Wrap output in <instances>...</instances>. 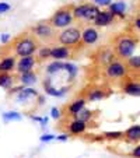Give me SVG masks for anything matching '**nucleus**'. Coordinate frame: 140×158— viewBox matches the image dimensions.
<instances>
[{"label":"nucleus","instance_id":"nucleus-29","mask_svg":"<svg viewBox=\"0 0 140 158\" xmlns=\"http://www.w3.org/2000/svg\"><path fill=\"white\" fill-rule=\"evenodd\" d=\"M77 118H78V119H81V120H84V122L88 123L90 120H91L92 118H94V110H90V109H86V108H84V109L81 110L80 114L77 115Z\"/></svg>","mask_w":140,"mask_h":158},{"label":"nucleus","instance_id":"nucleus-11","mask_svg":"<svg viewBox=\"0 0 140 158\" xmlns=\"http://www.w3.org/2000/svg\"><path fill=\"white\" fill-rule=\"evenodd\" d=\"M123 140L129 144L140 143V125H132L123 131Z\"/></svg>","mask_w":140,"mask_h":158},{"label":"nucleus","instance_id":"nucleus-17","mask_svg":"<svg viewBox=\"0 0 140 158\" xmlns=\"http://www.w3.org/2000/svg\"><path fill=\"white\" fill-rule=\"evenodd\" d=\"M86 102H87V99L84 98V97H80V98L74 99V101L67 106V115L69 116H73V118H77V115L86 108Z\"/></svg>","mask_w":140,"mask_h":158},{"label":"nucleus","instance_id":"nucleus-10","mask_svg":"<svg viewBox=\"0 0 140 158\" xmlns=\"http://www.w3.org/2000/svg\"><path fill=\"white\" fill-rule=\"evenodd\" d=\"M38 60L34 56H25V57H18L17 60V66H15V72L18 74L23 73H28V72H34V67L36 66Z\"/></svg>","mask_w":140,"mask_h":158},{"label":"nucleus","instance_id":"nucleus-38","mask_svg":"<svg viewBox=\"0 0 140 158\" xmlns=\"http://www.w3.org/2000/svg\"><path fill=\"white\" fill-rule=\"evenodd\" d=\"M67 139H69L67 134H59V136H56L57 141H67Z\"/></svg>","mask_w":140,"mask_h":158},{"label":"nucleus","instance_id":"nucleus-32","mask_svg":"<svg viewBox=\"0 0 140 158\" xmlns=\"http://www.w3.org/2000/svg\"><path fill=\"white\" fill-rule=\"evenodd\" d=\"M129 157L130 158H140V143L132 148V151L129 152Z\"/></svg>","mask_w":140,"mask_h":158},{"label":"nucleus","instance_id":"nucleus-30","mask_svg":"<svg viewBox=\"0 0 140 158\" xmlns=\"http://www.w3.org/2000/svg\"><path fill=\"white\" fill-rule=\"evenodd\" d=\"M65 70L67 72L69 78H70V80L74 78V76L77 74V67H76L74 64H72V63H65Z\"/></svg>","mask_w":140,"mask_h":158},{"label":"nucleus","instance_id":"nucleus-9","mask_svg":"<svg viewBox=\"0 0 140 158\" xmlns=\"http://www.w3.org/2000/svg\"><path fill=\"white\" fill-rule=\"evenodd\" d=\"M121 89H122V93L126 94V95L140 98V78H132L128 76L125 80H122Z\"/></svg>","mask_w":140,"mask_h":158},{"label":"nucleus","instance_id":"nucleus-7","mask_svg":"<svg viewBox=\"0 0 140 158\" xmlns=\"http://www.w3.org/2000/svg\"><path fill=\"white\" fill-rule=\"evenodd\" d=\"M81 32L83 31L78 27H67L57 34V42L63 46L74 48L81 42Z\"/></svg>","mask_w":140,"mask_h":158},{"label":"nucleus","instance_id":"nucleus-13","mask_svg":"<svg viewBox=\"0 0 140 158\" xmlns=\"http://www.w3.org/2000/svg\"><path fill=\"white\" fill-rule=\"evenodd\" d=\"M100 38V34L97 28L94 27H86L81 32V44L83 45H94Z\"/></svg>","mask_w":140,"mask_h":158},{"label":"nucleus","instance_id":"nucleus-35","mask_svg":"<svg viewBox=\"0 0 140 158\" xmlns=\"http://www.w3.org/2000/svg\"><path fill=\"white\" fill-rule=\"evenodd\" d=\"M132 28H133L137 34H140V14L133 20V23H132Z\"/></svg>","mask_w":140,"mask_h":158},{"label":"nucleus","instance_id":"nucleus-2","mask_svg":"<svg viewBox=\"0 0 140 158\" xmlns=\"http://www.w3.org/2000/svg\"><path fill=\"white\" fill-rule=\"evenodd\" d=\"M139 45V36L129 32H122L113 39V51L116 53V57L121 60H128L133 56Z\"/></svg>","mask_w":140,"mask_h":158},{"label":"nucleus","instance_id":"nucleus-21","mask_svg":"<svg viewBox=\"0 0 140 158\" xmlns=\"http://www.w3.org/2000/svg\"><path fill=\"white\" fill-rule=\"evenodd\" d=\"M116 59H118V57H116V53L113 49L107 48V49H102V51L100 52L98 60H100V63L104 66H108L109 63H112L113 60H116Z\"/></svg>","mask_w":140,"mask_h":158},{"label":"nucleus","instance_id":"nucleus-24","mask_svg":"<svg viewBox=\"0 0 140 158\" xmlns=\"http://www.w3.org/2000/svg\"><path fill=\"white\" fill-rule=\"evenodd\" d=\"M51 53H52V48L49 46H41L36 52V60L42 62V60H46L51 57Z\"/></svg>","mask_w":140,"mask_h":158},{"label":"nucleus","instance_id":"nucleus-18","mask_svg":"<svg viewBox=\"0 0 140 158\" xmlns=\"http://www.w3.org/2000/svg\"><path fill=\"white\" fill-rule=\"evenodd\" d=\"M44 89H45V93L48 94V95L51 97H57V98H60V97H63L66 94V91H67V87H63V88L57 89L55 88L53 85H52V80L51 78H46V80L44 81Z\"/></svg>","mask_w":140,"mask_h":158},{"label":"nucleus","instance_id":"nucleus-26","mask_svg":"<svg viewBox=\"0 0 140 158\" xmlns=\"http://www.w3.org/2000/svg\"><path fill=\"white\" fill-rule=\"evenodd\" d=\"M23 119V116H21V114H18V112H4L3 114V120L6 123L9 122H18V120Z\"/></svg>","mask_w":140,"mask_h":158},{"label":"nucleus","instance_id":"nucleus-8","mask_svg":"<svg viewBox=\"0 0 140 158\" xmlns=\"http://www.w3.org/2000/svg\"><path fill=\"white\" fill-rule=\"evenodd\" d=\"M109 95L108 88L102 85H91L88 89H86L83 93V97L90 102H97V101H102Z\"/></svg>","mask_w":140,"mask_h":158},{"label":"nucleus","instance_id":"nucleus-6","mask_svg":"<svg viewBox=\"0 0 140 158\" xmlns=\"http://www.w3.org/2000/svg\"><path fill=\"white\" fill-rule=\"evenodd\" d=\"M101 11L98 6L92 3H81L77 6H73V15L74 20L86 21V23H94L98 13Z\"/></svg>","mask_w":140,"mask_h":158},{"label":"nucleus","instance_id":"nucleus-14","mask_svg":"<svg viewBox=\"0 0 140 158\" xmlns=\"http://www.w3.org/2000/svg\"><path fill=\"white\" fill-rule=\"evenodd\" d=\"M87 127H88V123L84 122V120L78 119V118H74L73 120H70L67 125V130L70 134H74V136H78V134L86 133Z\"/></svg>","mask_w":140,"mask_h":158},{"label":"nucleus","instance_id":"nucleus-23","mask_svg":"<svg viewBox=\"0 0 140 158\" xmlns=\"http://www.w3.org/2000/svg\"><path fill=\"white\" fill-rule=\"evenodd\" d=\"M17 78L14 76H11L10 73H0V87L6 89H11L14 85Z\"/></svg>","mask_w":140,"mask_h":158},{"label":"nucleus","instance_id":"nucleus-34","mask_svg":"<svg viewBox=\"0 0 140 158\" xmlns=\"http://www.w3.org/2000/svg\"><path fill=\"white\" fill-rule=\"evenodd\" d=\"M11 10V6L6 2H0V14H4V13L10 11Z\"/></svg>","mask_w":140,"mask_h":158},{"label":"nucleus","instance_id":"nucleus-22","mask_svg":"<svg viewBox=\"0 0 140 158\" xmlns=\"http://www.w3.org/2000/svg\"><path fill=\"white\" fill-rule=\"evenodd\" d=\"M36 80H38V76H36V73H34V72L18 74V83L24 87H31L32 84L36 83Z\"/></svg>","mask_w":140,"mask_h":158},{"label":"nucleus","instance_id":"nucleus-20","mask_svg":"<svg viewBox=\"0 0 140 158\" xmlns=\"http://www.w3.org/2000/svg\"><path fill=\"white\" fill-rule=\"evenodd\" d=\"M126 3L125 2H113L112 4H109L108 10L112 13L115 17H119V18H125L126 17Z\"/></svg>","mask_w":140,"mask_h":158},{"label":"nucleus","instance_id":"nucleus-27","mask_svg":"<svg viewBox=\"0 0 140 158\" xmlns=\"http://www.w3.org/2000/svg\"><path fill=\"white\" fill-rule=\"evenodd\" d=\"M129 69L133 72H140V56H132L130 59L126 60Z\"/></svg>","mask_w":140,"mask_h":158},{"label":"nucleus","instance_id":"nucleus-33","mask_svg":"<svg viewBox=\"0 0 140 158\" xmlns=\"http://www.w3.org/2000/svg\"><path fill=\"white\" fill-rule=\"evenodd\" d=\"M51 118H53V119H60V118H62V112H60L59 108H56V106L52 108L51 109Z\"/></svg>","mask_w":140,"mask_h":158},{"label":"nucleus","instance_id":"nucleus-15","mask_svg":"<svg viewBox=\"0 0 140 158\" xmlns=\"http://www.w3.org/2000/svg\"><path fill=\"white\" fill-rule=\"evenodd\" d=\"M115 21V15L109 11V10H101L94 20V25L95 27H108Z\"/></svg>","mask_w":140,"mask_h":158},{"label":"nucleus","instance_id":"nucleus-1","mask_svg":"<svg viewBox=\"0 0 140 158\" xmlns=\"http://www.w3.org/2000/svg\"><path fill=\"white\" fill-rule=\"evenodd\" d=\"M41 48V44L36 41V38L31 32H23L18 36H15L11 41L10 52L13 51V55L17 57L34 56Z\"/></svg>","mask_w":140,"mask_h":158},{"label":"nucleus","instance_id":"nucleus-16","mask_svg":"<svg viewBox=\"0 0 140 158\" xmlns=\"http://www.w3.org/2000/svg\"><path fill=\"white\" fill-rule=\"evenodd\" d=\"M51 57L53 60H59V62H63V60L72 57V48L69 46H53L52 48V53H51Z\"/></svg>","mask_w":140,"mask_h":158},{"label":"nucleus","instance_id":"nucleus-12","mask_svg":"<svg viewBox=\"0 0 140 158\" xmlns=\"http://www.w3.org/2000/svg\"><path fill=\"white\" fill-rule=\"evenodd\" d=\"M15 66H17V56L13 53L0 57V73H11L13 70H15Z\"/></svg>","mask_w":140,"mask_h":158},{"label":"nucleus","instance_id":"nucleus-19","mask_svg":"<svg viewBox=\"0 0 140 158\" xmlns=\"http://www.w3.org/2000/svg\"><path fill=\"white\" fill-rule=\"evenodd\" d=\"M38 97V93H36V89L31 88V87H27V88H21L18 89L17 93V97H15V99H17L18 102H27L30 101L31 98H36Z\"/></svg>","mask_w":140,"mask_h":158},{"label":"nucleus","instance_id":"nucleus-28","mask_svg":"<svg viewBox=\"0 0 140 158\" xmlns=\"http://www.w3.org/2000/svg\"><path fill=\"white\" fill-rule=\"evenodd\" d=\"M102 137L105 139V140H121V139H123V131H105L104 134H102Z\"/></svg>","mask_w":140,"mask_h":158},{"label":"nucleus","instance_id":"nucleus-36","mask_svg":"<svg viewBox=\"0 0 140 158\" xmlns=\"http://www.w3.org/2000/svg\"><path fill=\"white\" fill-rule=\"evenodd\" d=\"M39 140H41L42 143H48V141L56 140V136H53V134H44V136L39 137Z\"/></svg>","mask_w":140,"mask_h":158},{"label":"nucleus","instance_id":"nucleus-25","mask_svg":"<svg viewBox=\"0 0 140 158\" xmlns=\"http://www.w3.org/2000/svg\"><path fill=\"white\" fill-rule=\"evenodd\" d=\"M63 69H65V63L59 62V60H55L53 63H51V64L48 66L46 73H48L49 76H51V74H56V73H59L60 70H63Z\"/></svg>","mask_w":140,"mask_h":158},{"label":"nucleus","instance_id":"nucleus-3","mask_svg":"<svg viewBox=\"0 0 140 158\" xmlns=\"http://www.w3.org/2000/svg\"><path fill=\"white\" fill-rule=\"evenodd\" d=\"M30 32L35 36L39 44H52V42L57 41L56 28L49 23V20L36 23L35 25L30 28Z\"/></svg>","mask_w":140,"mask_h":158},{"label":"nucleus","instance_id":"nucleus-37","mask_svg":"<svg viewBox=\"0 0 140 158\" xmlns=\"http://www.w3.org/2000/svg\"><path fill=\"white\" fill-rule=\"evenodd\" d=\"M9 41H11V35H10V34L4 32V34H2V35H0V42H2V44L6 45Z\"/></svg>","mask_w":140,"mask_h":158},{"label":"nucleus","instance_id":"nucleus-4","mask_svg":"<svg viewBox=\"0 0 140 158\" xmlns=\"http://www.w3.org/2000/svg\"><path fill=\"white\" fill-rule=\"evenodd\" d=\"M74 15H73V6H63L57 9L49 18V23L56 30H65L67 27H72Z\"/></svg>","mask_w":140,"mask_h":158},{"label":"nucleus","instance_id":"nucleus-5","mask_svg":"<svg viewBox=\"0 0 140 158\" xmlns=\"http://www.w3.org/2000/svg\"><path fill=\"white\" fill-rule=\"evenodd\" d=\"M129 66L125 60H121V59H116L113 60L112 63H109L108 66H105L104 73H105V77L108 80H125L126 77L129 76Z\"/></svg>","mask_w":140,"mask_h":158},{"label":"nucleus","instance_id":"nucleus-31","mask_svg":"<svg viewBox=\"0 0 140 158\" xmlns=\"http://www.w3.org/2000/svg\"><path fill=\"white\" fill-rule=\"evenodd\" d=\"M92 4L98 7H109V4H112V0H92Z\"/></svg>","mask_w":140,"mask_h":158}]
</instances>
